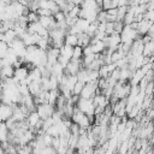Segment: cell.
I'll return each mask as SVG.
<instances>
[{"label":"cell","instance_id":"cell-20","mask_svg":"<svg viewBox=\"0 0 154 154\" xmlns=\"http://www.w3.org/2000/svg\"><path fill=\"white\" fill-rule=\"evenodd\" d=\"M26 20H28L29 24H30V23H36V22H38V14H37L36 12L30 11V12L28 13V16H26Z\"/></svg>","mask_w":154,"mask_h":154},{"label":"cell","instance_id":"cell-11","mask_svg":"<svg viewBox=\"0 0 154 154\" xmlns=\"http://www.w3.org/2000/svg\"><path fill=\"white\" fill-rule=\"evenodd\" d=\"M90 47H91V52L94 54H101L106 51V45L103 43V41H96L95 43L90 45Z\"/></svg>","mask_w":154,"mask_h":154},{"label":"cell","instance_id":"cell-28","mask_svg":"<svg viewBox=\"0 0 154 154\" xmlns=\"http://www.w3.org/2000/svg\"><path fill=\"white\" fill-rule=\"evenodd\" d=\"M117 12H118V8H111L108 11H106L107 16H113V17H117Z\"/></svg>","mask_w":154,"mask_h":154},{"label":"cell","instance_id":"cell-6","mask_svg":"<svg viewBox=\"0 0 154 154\" xmlns=\"http://www.w3.org/2000/svg\"><path fill=\"white\" fill-rule=\"evenodd\" d=\"M13 76H14V69H13V66L7 65V66H4V67L0 69V79L2 82L6 81V79H8V78H12Z\"/></svg>","mask_w":154,"mask_h":154},{"label":"cell","instance_id":"cell-15","mask_svg":"<svg viewBox=\"0 0 154 154\" xmlns=\"http://www.w3.org/2000/svg\"><path fill=\"white\" fill-rule=\"evenodd\" d=\"M89 22L87 20V19H82V18H77V20H76V26L81 30V32H85L87 31V29H88V26H89Z\"/></svg>","mask_w":154,"mask_h":154},{"label":"cell","instance_id":"cell-2","mask_svg":"<svg viewBox=\"0 0 154 154\" xmlns=\"http://www.w3.org/2000/svg\"><path fill=\"white\" fill-rule=\"evenodd\" d=\"M54 111H55L54 106H52L49 103H43V105L36 106V112H37V114H38V117H40L41 120H45L47 118H51L53 116Z\"/></svg>","mask_w":154,"mask_h":154},{"label":"cell","instance_id":"cell-25","mask_svg":"<svg viewBox=\"0 0 154 154\" xmlns=\"http://www.w3.org/2000/svg\"><path fill=\"white\" fill-rule=\"evenodd\" d=\"M113 26H114V32H117V34L120 35V32H122V30L124 28V23L123 22H114Z\"/></svg>","mask_w":154,"mask_h":154},{"label":"cell","instance_id":"cell-17","mask_svg":"<svg viewBox=\"0 0 154 154\" xmlns=\"http://www.w3.org/2000/svg\"><path fill=\"white\" fill-rule=\"evenodd\" d=\"M17 38V35H16V32H14V30H8V31H6L5 34H4V42L8 46L12 41H14Z\"/></svg>","mask_w":154,"mask_h":154},{"label":"cell","instance_id":"cell-10","mask_svg":"<svg viewBox=\"0 0 154 154\" xmlns=\"http://www.w3.org/2000/svg\"><path fill=\"white\" fill-rule=\"evenodd\" d=\"M41 82V81H40ZM40 82H31L29 85H28V88H29V94L34 97V96H37L41 91H42V89H41V83Z\"/></svg>","mask_w":154,"mask_h":154},{"label":"cell","instance_id":"cell-23","mask_svg":"<svg viewBox=\"0 0 154 154\" xmlns=\"http://www.w3.org/2000/svg\"><path fill=\"white\" fill-rule=\"evenodd\" d=\"M53 18H54V20H55L57 23H60V22H64V20H65L66 14H65L63 11H59L58 13H55V14L53 16Z\"/></svg>","mask_w":154,"mask_h":154},{"label":"cell","instance_id":"cell-12","mask_svg":"<svg viewBox=\"0 0 154 154\" xmlns=\"http://www.w3.org/2000/svg\"><path fill=\"white\" fill-rule=\"evenodd\" d=\"M59 51H60V55H61V57H64V58H66V59H69V60H71V59H72L73 47L67 46V45H64Z\"/></svg>","mask_w":154,"mask_h":154},{"label":"cell","instance_id":"cell-16","mask_svg":"<svg viewBox=\"0 0 154 154\" xmlns=\"http://www.w3.org/2000/svg\"><path fill=\"white\" fill-rule=\"evenodd\" d=\"M7 136H8V129L6 128L5 123L0 122V143L7 142Z\"/></svg>","mask_w":154,"mask_h":154},{"label":"cell","instance_id":"cell-21","mask_svg":"<svg viewBox=\"0 0 154 154\" xmlns=\"http://www.w3.org/2000/svg\"><path fill=\"white\" fill-rule=\"evenodd\" d=\"M83 87H84V83H82V82H77V83L75 84L73 89H72V95H77V96H79V94H81Z\"/></svg>","mask_w":154,"mask_h":154},{"label":"cell","instance_id":"cell-30","mask_svg":"<svg viewBox=\"0 0 154 154\" xmlns=\"http://www.w3.org/2000/svg\"><path fill=\"white\" fill-rule=\"evenodd\" d=\"M1 26H2V20L0 19V28H1Z\"/></svg>","mask_w":154,"mask_h":154},{"label":"cell","instance_id":"cell-24","mask_svg":"<svg viewBox=\"0 0 154 154\" xmlns=\"http://www.w3.org/2000/svg\"><path fill=\"white\" fill-rule=\"evenodd\" d=\"M7 49H8V46H7L5 42L0 41V58H4V57L6 55Z\"/></svg>","mask_w":154,"mask_h":154},{"label":"cell","instance_id":"cell-7","mask_svg":"<svg viewBox=\"0 0 154 154\" xmlns=\"http://www.w3.org/2000/svg\"><path fill=\"white\" fill-rule=\"evenodd\" d=\"M28 75H29V70L23 65V66L18 67V69H14V76H13V78L16 81H18V83H19L20 81H24L28 77Z\"/></svg>","mask_w":154,"mask_h":154},{"label":"cell","instance_id":"cell-8","mask_svg":"<svg viewBox=\"0 0 154 154\" xmlns=\"http://www.w3.org/2000/svg\"><path fill=\"white\" fill-rule=\"evenodd\" d=\"M40 120H41V119H40V117H38V114H37L36 111L29 113L28 117H26V122H28V124H29V130L32 131V129L37 125V123H38Z\"/></svg>","mask_w":154,"mask_h":154},{"label":"cell","instance_id":"cell-19","mask_svg":"<svg viewBox=\"0 0 154 154\" xmlns=\"http://www.w3.org/2000/svg\"><path fill=\"white\" fill-rule=\"evenodd\" d=\"M83 58V48L76 46L73 47V53H72V59L71 60H82Z\"/></svg>","mask_w":154,"mask_h":154},{"label":"cell","instance_id":"cell-13","mask_svg":"<svg viewBox=\"0 0 154 154\" xmlns=\"http://www.w3.org/2000/svg\"><path fill=\"white\" fill-rule=\"evenodd\" d=\"M64 43L67 45V46H71V47H76L77 43H78V40H77V35H72V34H67L64 38Z\"/></svg>","mask_w":154,"mask_h":154},{"label":"cell","instance_id":"cell-26","mask_svg":"<svg viewBox=\"0 0 154 154\" xmlns=\"http://www.w3.org/2000/svg\"><path fill=\"white\" fill-rule=\"evenodd\" d=\"M51 147L57 152V149L60 147V140H59V137H53V141H52V146Z\"/></svg>","mask_w":154,"mask_h":154},{"label":"cell","instance_id":"cell-31","mask_svg":"<svg viewBox=\"0 0 154 154\" xmlns=\"http://www.w3.org/2000/svg\"><path fill=\"white\" fill-rule=\"evenodd\" d=\"M1 91H2V89H1V88H0V95H1Z\"/></svg>","mask_w":154,"mask_h":154},{"label":"cell","instance_id":"cell-4","mask_svg":"<svg viewBox=\"0 0 154 154\" xmlns=\"http://www.w3.org/2000/svg\"><path fill=\"white\" fill-rule=\"evenodd\" d=\"M83 67L82 60H70L66 67L64 69V75L66 76H76L78 71Z\"/></svg>","mask_w":154,"mask_h":154},{"label":"cell","instance_id":"cell-22","mask_svg":"<svg viewBox=\"0 0 154 154\" xmlns=\"http://www.w3.org/2000/svg\"><path fill=\"white\" fill-rule=\"evenodd\" d=\"M99 77L100 78H108L109 77V72H108V70H107V67H106V65H103V66H101L100 69H99Z\"/></svg>","mask_w":154,"mask_h":154},{"label":"cell","instance_id":"cell-5","mask_svg":"<svg viewBox=\"0 0 154 154\" xmlns=\"http://www.w3.org/2000/svg\"><path fill=\"white\" fill-rule=\"evenodd\" d=\"M16 106L17 105H14V103H12L11 106L0 103V122L1 123H5L7 119H10L12 117V112H13V108Z\"/></svg>","mask_w":154,"mask_h":154},{"label":"cell","instance_id":"cell-1","mask_svg":"<svg viewBox=\"0 0 154 154\" xmlns=\"http://www.w3.org/2000/svg\"><path fill=\"white\" fill-rule=\"evenodd\" d=\"M76 107L87 117L88 116H94V111H95V106L93 103L91 99H81L78 100V102L76 103Z\"/></svg>","mask_w":154,"mask_h":154},{"label":"cell","instance_id":"cell-29","mask_svg":"<svg viewBox=\"0 0 154 154\" xmlns=\"http://www.w3.org/2000/svg\"><path fill=\"white\" fill-rule=\"evenodd\" d=\"M146 154H154V152H153V149H152V148H149V149L146 152Z\"/></svg>","mask_w":154,"mask_h":154},{"label":"cell","instance_id":"cell-14","mask_svg":"<svg viewBox=\"0 0 154 154\" xmlns=\"http://www.w3.org/2000/svg\"><path fill=\"white\" fill-rule=\"evenodd\" d=\"M53 22H54L53 16H49V17H38V23L42 25V28H45V29H47V30H48L49 25H51Z\"/></svg>","mask_w":154,"mask_h":154},{"label":"cell","instance_id":"cell-3","mask_svg":"<svg viewBox=\"0 0 154 154\" xmlns=\"http://www.w3.org/2000/svg\"><path fill=\"white\" fill-rule=\"evenodd\" d=\"M96 89H97V82L87 83V84H84V87L79 94V97L81 99H93L95 96Z\"/></svg>","mask_w":154,"mask_h":154},{"label":"cell","instance_id":"cell-27","mask_svg":"<svg viewBox=\"0 0 154 154\" xmlns=\"http://www.w3.org/2000/svg\"><path fill=\"white\" fill-rule=\"evenodd\" d=\"M90 54H93V52H91V47L89 45L85 48H83V57H87V55H90Z\"/></svg>","mask_w":154,"mask_h":154},{"label":"cell","instance_id":"cell-9","mask_svg":"<svg viewBox=\"0 0 154 154\" xmlns=\"http://www.w3.org/2000/svg\"><path fill=\"white\" fill-rule=\"evenodd\" d=\"M77 40H78L77 46L81 47V48H85L87 46L90 45V40H91V37H89L85 32H81V34L77 35Z\"/></svg>","mask_w":154,"mask_h":154},{"label":"cell","instance_id":"cell-18","mask_svg":"<svg viewBox=\"0 0 154 154\" xmlns=\"http://www.w3.org/2000/svg\"><path fill=\"white\" fill-rule=\"evenodd\" d=\"M59 95H60V91H59L58 89H55V90H49L48 103H49V105H52V106H55V103H57V100H58Z\"/></svg>","mask_w":154,"mask_h":154},{"label":"cell","instance_id":"cell-33","mask_svg":"<svg viewBox=\"0 0 154 154\" xmlns=\"http://www.w3.org/2000/svg\"><path fill=\"white\" fill-rule=\"evenodd\" d=\"M5 154H6V153H5Z\"/></svg>","mask_w":154,"mask_h":154},{"label":"cell","instance_id":"cell-32","mask_svg":"<svg viewBox=\"0 0 154 154\" xmlns=\"http://www.w3.org/2000/svg\"><path fill=\"white\" fill-rule=\"evenodd\" d=\"M13 154H19V153H18V152H16V153H13Z\"/></svg>","mask_w":154,"mask_h":154}]
</instances>
